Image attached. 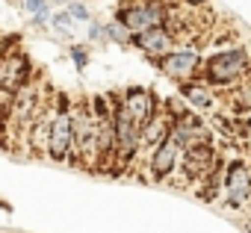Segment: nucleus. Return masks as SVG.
<instances>
[{"mask_svg":"<svg viewBox=\"0 0 251 233\" xmlns=\"http://www.w3.org/2000/svg\"><path fill=\"white\" fill-rule=\"evenodd\" d=\"M71 121H74V154H71V165L92 168V163H95V130H98V115H95L92 100H86V97L71 100Z\"/></svg>","mask_w":251,"mask_h":233,"instance_id":"3","label":"nucleus"},{"mask_svg":"<svg viewBox=\"0 0 251 233\" xmlns=\"http://www.w3.org/2000/svg\"><path fill=\"white\" fill-rule=\"evenodd\" d=\"M106 45H115V47H130L133 45V33L127 30V24L112 18L106 21Z\"/></svg>","mask_w":251,"mask_h":233,"instance_id":"17","label":"nucleus"},{"mask_svg":"<svg viewBox=\"0 0 251 233\" xmlns=\"http://www.w3.org/2000/svg\"><path fill=\"white\" fill-rule=\"evenodd\" d=\"M172 136L177 139L180 148H189V145H198V142H213V133H210V127L204 124L201 112H198V115H192V112L175 115V121H172Z\"/></svg>","mask_w":251,"mask_h":233,"instance_id":"13","label":"nucleus"},{"mask_svg":"<svg viewBox=\"0 0 251 233\" xmlns=\"http://www.w3.org/2000/svg\"><path fill=\"white\" fill-rule=\"evenodd\" d=\"M245 151L251 154V136H245Z\"/></svg>","mask_w":251,"mask_h":233,"instance_id":"23","label":"nucleus"},{"mask_svg":"<svg viewBox=\"0 0 251 233\" xmlns=\"http://www.w3.org/2000/svg\"><path fill=\"white\" fill-rule=\"evenodd\" d=\"M86 45H89V47H92V45H106V24H103V21L92 18V21L86 24Z\"/></svg>","mask_w":251,"mask_h":233,"instance_id":"19","label":"nucleus"},{"mask_svg":"<svg viewBox=\"0 0 251 233\" xmlns=\"http://www.w3.org/2000/svg\"><path fill=\"white\" fill-rule=\"evenodd\" d=\"M175 45H177V36H175L166 24L151 27V30H142V33H136V36H133V47H136L139 53H145L151 62L163 59Z\"/></svg>","mask_w":251,"mask_h":233,"instance_id":"12","label":"nucleus"},{"mask_svg":"<svg viewBox=\"0 0 251 233\" xmlns=\"http://www.w3.org/2000/svg\"><path fill=\"white\" fill-rule=\"evenodd\" d=\"M251 74V50L245 45H225L204 56L198 77L207 80L216 92L219 89H236Z\"/></svg>","mask_w":251,"mask_h":233,"instance_id":"1","label":"nucleus"},{"mask_svg":"<svg viewBox=\"0 0 251 233\" xmlns=\"http://www.w3.org/2000/svg\"><path fill=\"white\" fill-rule=\"evenodd\" d=\"M177 86H180V94H183V100L192 106V112L213 115V112L219 109V94H216V89H213L207 80H201V77H192V80H186V83H177Z\"/></svg>","mask_w":251,"mask_h":233,"instance_id":"14","label":"nucleus"},{"mask_svg":"<svg viewBox=\"0 0 251 233\" xmlns=\"http://www.w3.org/2000/svg\"><path fill=\"white\" fill-rule=\"evenodd\" d=\"M201 62H204V53H201L198 42H177L163 59H157V68L172 83H186V80L198 77Z\"/></svg>","mask_w":251,"mask_h":233,"instance_id":"6","label":"nucleus"},{"mask_svg":"<svg viewBox=\"0 0 251 233\" xmlns=\"http://www.w3.org/2000/svg\"><path fill=\"white\" fill-rule=\"evenodd\" d=\"M239 230H242V233H251V215H245V218L239 221Z\"/></svg>","mask_w":251,"mask_h":233,"instance_id":"22","label":"nucleus"},{"mask_svg":"<svg viewBox=\"0 0 251 233\" xmlns=\"http://www.w3.org/2000/svg\"><path fill=\"white\" fill-rule=\"evenodd\" d=\"M112 127H115V171H127L133 160L142 154V124L121 106L118 94H112Z\"/></svg>","mask_w":251,"mask_h":233,"instance_id":"2","label":"nucleus"},{"mask_svg":"<svg viewBox=\"0 0 251 233\" xmlns=\"http://www.w3.org/2000/svg\"><path fill=\"white\" fill-rule=\"evenodd\" d=\"M65 9H68V15H71L77 24H83V27H86V24L95 18V15H92V9L86 6V0H68V3H65Z\"/></svg>","mask_w":251,"mask_h":233,"instance_id":"18","label":"nucleus"},{"mask_svg":"<svg viewBox=\"0 0 251 233\" xmlns=\"http://www.w3.org/2000/svg\"><path fill=\"white\" fill-rule=\"evenodd\" d=\"M48 30H53L56 39H65V42H68V39L77 33V21H74V18L68 15V9L62 6V9H53V12H50V27H48Z\"/></svg>","mask_w":251,"mask_h":233,"instance_id":"16","label":"nucleus"},{"mask_svg":"<svg viewBox=\"0 0 251 233\" xmlns=\"http://www.w3.org/2000/svg\"><path fill=\"white\" fill-rule=\"evenodd\" d=\"M21 9L30 18V27H36V30H48L50 27L53 0H21Z\"/></svg>","mask_w":251,"mask_h":233,"instance_id":"15","label":"nucleus"},{"mask_svg":"<svg viewBox=\"0 0 251 233\" xmlns=\"http://www.w3.org/2000/svg\"><path fill=\"white\" fill-rule=\"evenodd\" d=\"M71 154H74V121H71V100L65 94H56V112L50 118V133H48V148L45 157L59 163V165H71Z\"/></svg>","mask_w":251,"mask_h":233,"instance_id":"4","label":"nucleus"},{"mask_svg":"<svg viewBox=\"0 0 251 233\" xmlns=\"http://www.w3.org/2000/svg\"><path fill=\"white\" fill-rule=\"evenodd\" d=\"M177 3H183V6H189V9H201L207 0H177Z\"/></svg>","mask_w":251,"mask_h":233,"instance_id":"21","label":"nucleus"},{"mask_svg":"<svg viewBox=\"0 0 251 233\" xmlns=\"http://www.w3.org/2000/svg\"><path fill=\"white\" fill-rule=\"evenodd\" d=\"M222 204L230 210H248L251 207V163L242 157H233L222 165Z\"/></svg>","mask_w":251,"mask_h":233,"instance_id":"5","label":"nucleus"},{"mask_svg":"<svg viewBox=\"0 0 251 233\" xmlns=\"http://www.w3.org/2000/svg\"><path fill=\"white\" fill-rule=\"evenodd\" d=\"M30 80H33V68H30V59L21 50H9V53L0 56V92L15 94Z\"/></svg>","mask_w":251,"mask_h":233,"instance_id":"10","label":"nucleus"},{"mask_svg":"<svg viewBox=\"0 0 251 233\" xmlns=\"http://www.w3.org/2000/svg\"><path fill=\"white\" fill-rule=\"evenodd\" d=\"M118 100H121V106L127 109L139 124H145L148 118H154V115L160 112V106H163L160 97L151 89H145V86H127L118 94Z\"/></svg>","mask_w":251,"mask_h":233,"instance_id":"11","label":"nucleus"},{"mask_svg":"<svg viewBox=\"0 0 251 233\" xmlns=\"http://www.w3.org/2000/svg\"><path fill=\"white\" fill-rule=\"evenodd\" d=\"M169 12L172 6L166 0H127L115 9V18L127 24V30L136 36L142 30H151V27H160L169 21Z\"/></svg>","mask_w":251,"mask_h":233,"instance_id":"7","label":"nucleus"},{"mask_svg":"<svg viewBox=\"0 0 251 233\" xmlns=\"http://www.w3.org/2000/svg\"><path fill=\"white\" fill-rule=\"evenodd\" d=\"M68 56H71V62H74V68L77 71H86V65H89V45H71L68 47Z\"/></svg>","mask_w":251,"mask_h":233,"instance_id":"20","label":"nucleus"},{"mask_svg":"<svg viewBox=\"0 0 251 233\" xmlns=\"http://www.w3.org/2000/svg\"><path fill=\"white\" fill-rule=\"evenodd\" d=\"M222 157L216 154V148H213V142H198V145H189V148H183V154H180V174H183V180H189V183H201L204 177H210L216 168H222Z\"/></svg>","mask_w":251,"mask_h":233,"instance_id":"8","label":"nucleus"},{"mask_svg":"<svg viewBox=\"0 0 251 233\" xmlns=\"http://www.w3.org/2000/svg\"><path fill=\"white\" fill-rule=\"evenodd\" d=\"M180 154L183 148L177 145V139L169 133L154 151H148V180L151 183H166L177 174V165H180Z\"/></svg>","mask_w":251,"mask_h":233,"instance_id":"9","label":"nucleus"}]
</instances>
